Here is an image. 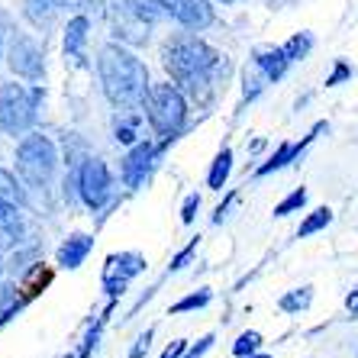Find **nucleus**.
I'll return each instance as SVG.
<instances>
[{
    "instance_id": "f257e3e1",
    "label": "nucleus",
    "mask_w": 358,
    "mask_h": 358,
    "mask_svg": "<svg viewBox=\"0 0 358 358\" xmlns=\"http://www.w3.org/2000/svg\"><path fill=\"white\" fill-rule=\"evenodd\" d=\"M162 65H165L168 75L175 78L181 87H187L194 97H203V94L210 91L213 75L226 65V59L213 45L197 39V36H175V39H168L165 49H162Z\"/></svg>"
},
{
    "instance_id": "f03ea898",
    "label": "nucleus",
    "mask_w": 358,
    "mask_h": 358,
    "mask_svg": "<svg viewBox=\"0 0 358 358\" xmlns=\"http://www.w3.org/2000/svg\"><path fill=\"white\" fill-rule=\"evenodd\" d=\"M97 75L103 84V94L113 107L133 110L139 103H145V94H149V71L136 59L129 49L123 45H103L97 55Z\"/></svg>"
},
{
    "instance_id": "7ed1b4c3",
    "label": "nucleus",
    "mask_w": 358,
    "mask_h": 358,
    "mask_svg": "<svg viewBox=\"0 0 358 358\" xmlns=\"http://www.w3.org/2000/svg\"><path fill=\"white\" fill-rule=\"evenodd\" d=\"M145 117L155 133L171 139L187 120V100L175 84H152L145 94Z\"/></svg>"
},
{
    "instance_id": "20e7f679",
    "label": "nucleus",
    "mask_w": 358,
    "mask_h": 358,
    "mask_svg": "<svg viewBox=\"0 0 358 358\" xmlns=\"http://www.w3.org/2000/svg\"><path fill=\"white\" fill-rule=\"evenodd\" d=\"M42 91L23 87V84H3L0 87V129L3 133H26L36 120V103Z\"/></svg>"
},
{
    "instance_id": "39448f33",
    "label": "nucleus",
    "mask_w": 358,
    "mask_h": 358,
    "mask_svg": "<svg viewBox=\"0 0 358 358\" xmlns=\"http://www.w3.org/2000/svg\"><path fill=\"white\" fill-rule=\"evenodd\" d=\"M55 162H59L55 159V145L39 133L26 136L17 145V171L23 175V181L33 184V187L49 181L52 171H55Z\"/></svg>"
},
{
    "instance_id": "423d86ee",
    "label": "nucleus",
    "mask_w": 358,
    "mask_h": 358,
    "mask_svg": "<svg viewBox=\"0 0 358 358\" xmlns=\"http://www.w3.org/2000/svg\"><path fill=\"white\" fill-rule=\"evenodd\" d=\"M94 7V0H23V17L36 26V29H52L62 17L68 13H84Z\"/></svg>"
},
{
    "instance_id": "0eeeda50",
    "label": "nucleus",
    "mask_w": 358,
    "mask_h": 358,
    "mask_svg": "<svg viewBox=\"0 0 358 358\" xmlns=\"http://www.w3.org/2000/svg\"><path fill=\"white\" fill-rule=\"evenodd\" d=\"M7 62L13 68V75L26 78V81H42L45 75V62H42V49L36 45L29 36L17 33L10 39V52H7Z\"/></svg>"
},
{
    "instance_id": "6e6552de",
    "label": "nucleus",
    "mask_w": 358,
    "mask_h": 358,
    "mask_svg": "<svg viewBox=\"0 0 358 358\" xmlns=\"http://www.w3.org/2000/svg\"><path fill=\"white\" fill-rule=\"evenodd\" d=\"M78 191L91 210H100L110 197V168L100 159H87L78 175Z\"/></svg>"
},
{
    "instance_id": "1a4fd4ad",
    "label": "nucleus",
    "mask_w": 358,
    "mask_h": 358,
    "mask_svg": "<svg viewBox=\"0 0 358 358\" xmlns=\"http://www.w3.org/2000/svg\"><path fill=\"white\" fill-rule=\"evenodd\" d=\"M168 10V17L178 20L184 29H207L213 23V7H210V0H162Z\"/></svg>"
},
{
    "instance_id": "9d476101",
    "label": "nucleus",
    "mask_w": 358,
    "mask_h": 358,
    "mask_svg": "<svg viewBox=\"0 0 358 358\" xmlns=\"http://www.w3.org/2000/svg\"><path fill=\"white\" fill-rule=\"evenodd\" d=\"M107 20H110V29H113V36H120V39L133 42V45H139V42L149 39V23H142L139 17H136L133 10L123 3H107Z\"/></svg>"
},
{
    "instance_id": "9b49d317",
    "label": "nucleus",
    "mask_w": 358,
    "mask_h": 358,
    "mask_svg": "<svg viewBox=\"0 0 358 358\" xmlns=\"http://www.w3.org/2000/svg\"><path fill=\"white\" fill-rule=\"evenodd\" d=\"M142 268H145V262H142V255H136V252L113 255V259L107 262V275H103V287H107V294H123L126 281H129L133 275H139Z\"/></svg>"
},
{
    "instance_id": "f8f14e48",
    "label": "nucleus",
    "mask_w": 358,
    "mask_h": 358,
    "mask_svg": "<svg viewBox=\"0 0 358 358\" xmlns=\"http://www.w3.org/2000/svg\"><path fill=\"white\" fill-rule=\"evenodd\" d=\"M155 145L152 142H139L129 155H126L123 162V181L129 184V187H139L142 181H145V175H149V168H152V159H155Z\"/></svg>"
},
{
    "instance_id": "ddd939ff",
    "label": "nucleus",
    "mask_w": 358,
    "mask_h": 358,
    "mask_svg": "<svg viewBox=\"0 0 358 358\" xmlns=\"http://www.w3.org/2000/svg\"><path fill=\"white\" fill-rule=\"evenodd\" d=\"M87 29H91V23H87V17H84V13H75V17L68 20V26H65V59H71L78 68L87 65V55H84V45H87Z\"/></svg>"
},
{
    "instance_id": "4468645a",
    "label": "nucleus",
    "mask_w": 358,
    "mask_h": 358,
    "mask_svg": "<svg viewBox=\"0 0 358 358\" xmlns=\"http://www.w3.org/2000/svg\"><path fill=\"white\" fill-rule=\"evenodd\" d=\"M252 65L259 68L268 81H281L284 71L291 68V59H287L284 45H281V49H259V52H255V59H252Z\"/></svg>"
},
{
    "instance_id": "2eb2a0df",
    "label": "nucleus",
    "mask_w": 358,
    "mask_h": 358,
    "mask_svg": "<svg viewBox=\"0 0 358 358\" xmlns=\"http://www.w3.org/2000/svg\"><path fill=\"white\" fill-rule=\"evenodd\" d=\"M20 233H23V223H20L17 203H7V200H0V249L13 245V242L20 239Z\"/></svg>"
},
{
    "instance_id": "dca6fc26",
    "label": "nucleus",
    "mask_w": 358,
    "mask_h": 358,
    "mask_svg": "<svg viewBox=\"0 0 358 358\" xmlns=\"http://www.w3.org/2000/svg\"><path fill=\"white\" fill-rule=\"evenodd\" d=\"M94 249V239L91 236H71L59 249V265L62 268H78L84 259H87V252Z\"/></svg>"
},
{
    "instance_id": "f3484780",
    "label": "nucleus",
    "mask_w": 358,
    "mask_h": 358,
    "mask_svg": "<svg viewBox=\"0 0 358 358\" xmlns=\"http://www.w3.org/2000/svg\"><path fill=\"white\" fill-rule=\"evenodd\" d=\"M126 7L133 10L136 17H139L142 23H149V26L168 17V10H165V3H162V0H126Z\"/></svg>"
},
{
    "instance_id": "a211bd4d",
    "label": "nucleus",
    "mask_w": 358,
    "mask_h": 358,
    "mask_svg": "<svg viewBox=\"0 0 358 358\" xmlns=\"http://www.w3.org/2000/svg\"><path fill=\"white\" fill-rule=\"evenodd\" d=\"M229 171H233V152L223 149L217 159H213V168H210L207 184L213 187V191H223V184H226V178H229Z\"/></svg>"
},
{
    "instance_id": "6ab92c4d",
    "label": "nucleus",
    "mask_w": 358,
    "mask_h": 358,
    "mask_svg": "<svg viewBox=\"0 0 358 358\" xmlns=\"http://www.w3.org/2000/svg\"><path fill=\"white\" fill-rule=\"evenodd\" d=\"M333 223V210L329 207H320V210H313L303 223H300V229H297V236L300 239H307V236H313V233H320V229H326V226Z\"/></svg>"
},
{
    "instance_id": "aec40b11",
    "label": "nucleus",
    "mask_w": 358,
    "mask_h": 358,
    "mask_svg": "<svg viewBox=\"0 0 358 358\" xmlns=\"http://www.w3.org/2000/svg\"><path fill=\"white\" fill-rule=\"evenodd\" d=\"M310 300H313L310 287H300V291L284 294V297H281V310H284V313H300V310L310 307Z\"/></svg>"
},
{
    "instance_id": "412c9836",
    "label": "nucleus",
    "mask_w": 358,
    "mask_h": 358,
    "mask_svg": "<svg viewBox=\"0 0 358 358\" xmlns=\"http://www.w3.org/2000/svg\"><path fill=\"white\" fill-rule=\"evenodd\" d=\"M313 49V36L310 33H297L287 45H284V52H287V59L291 62H300V59H307V52Z\"/></svg>"
},
{
    "instance_id": "4be33fe9",
    "label": "nucleus",
    "mask_w": 358,
    "mask_h": 358,
    "mask_svg": "<svg viewBox=\"0 0 358 358\" xmlns=\"http://www.w3.org/2000/svg\"><path fill=\"white\" fill-rule=\"evenodd\" d=\"M303 203H307V191H303V187H297V191H291V194H287V197H284L281 203L275 207V217H291V213H297Z\"/></svg>"
},
{
    "instance_id": "5701e85b",
    "label": "nucleus",
    "mask_w": 358,
    "mask_h": 358,
    "mask_svg": "<svg viewBox=\"0 0 358 358\" xmlns=\"http://www.w3.org/2000/svg\"><path fill=\"white\" fill-rule=\"evenodd\" d=\"M262 349V336L259 333H242L239 339H236V345H233V352L236 355H255V352Z\"/></svg>"
},
{
    "instance_id": "b1692460",
    "label": "nucleus",
    "mask_w": 358,
    "mask_h": 358,
    "mask_svg": "<svg viewBox=\"0 0 358 358\" xmlns=\"http://www.w3.org/2000/svg\"><path fill=\"white\" fill-rule=\"evenodd\" d=\"M0 200L7 203H20V187H17V178L0 168Z\"/></svg>"
},
{
    "instance_id": "393cba45",
    "label": "nucleus",
    "mask_w": 358,
    "mask_h": 358,
    "mask_svg": "<svg viewBox=\"0 0 358 358\" xmlns=\"http://www.w3.org/2000/svg\"><path fill=\"white\" fill-rule=\"evenodd\" d=\"M210 303V291H200V294H191V297L178 300L175 307H171V313H187V310H200Z\"/></svg>"
},
{
    "instance_id": "a878e982",
    "label": "nucleus",
    "mask_w": 358,
    "mask_h": 358,
    "mask_svg": "<svg viewBox=\"0 0 358 358\" xmlns=\"http://www.w3.org/2000/svg\"><path fill=\"white\" fill-rule=\"evenodd\" d=\"M136 126H139V117H129V120H123V123L117 126V142H136Z\"/></svg>"
},
{
    "instance_id": "bb28decb",
    "label": "nucleus",
    "mask_w": 358,
    "mask_h": 358,
    "mask_svg": "<svg viewBox=\"0 0 358 358\" xmlns=\"http://www.w3.org/2000/svg\"><path fill=\"white\" fill-rule=\"evenodd\" d=\"M352 78V65H345V62H336V68H333V75L326 78V87H336V84H342V81H349Z\"/></svg>"
},
{
    "instance_id": "cd10ccee",
    "label": "nucleus",
    "mask_w": 358,
    "mask_h": 358,
    "mask_svg": "<svg viewBox=\"0 0 358 358\" xmlns=\"http://www.w3.org/2000/svg\"><path fill=\"white\" fill-rule=\"evenodd\" d=\"M149 345H152V329H145V333L136 339V345H133V352H129V358H142L145 352H149Z\"/></svg>"
},
{
    "instance_id": "c85d7f7f",
    "label": "nucleus",
    "mask_w": 358,
    "mask_h": 358,
    "mask_svg": "<svg viewBox=\"0 0 358 358\" xmlns=\"http://www.w3.org/2000/svg\"><path fill=\"white\" fill-rule=\"evenodd\" d=\"M200 207V197L197 194H191V197L184 200V210H181V223H194V213H197Z\"/></svg>"
},
{
    "instance_id": "c756f323",
    "label": "nucleus",
    "mask_w": 358,
    "mask_h": 358,
    "mask_svg": "<svg viewBox=\"0 0 358 358\" xmlns=\"http://www.w3.org/2000/svg\"><path fill=\"white\" fill-rule=\"evenodd\" d=\"M184 349H187V342L184 339H178V342H171L165 352H162V358H181L184 355Z\"/></svg>"
},
{
    "instance_id": "7c9ffc66",
    "label": "nucleus",
    "mask_w": 358,
    "mask_h": 358,
    "mask_svg": "<svg viewBox=\"0 0 358 358\" xmlns=\"http://www.w3.org/2000/svg\"><path fill=\"white\" fill-rule=\"evenodd\" d=\"M194 249H197V239H194V242H191V245H187V249H184V252H178V259L171 262V271H175V268H181L184 262L191 259V252H194Z\"/></svg>"
},
{
    "instance_id": "2f4dec72",
    "label": "nucleus",
    "mask_w": 358,
    "mask_h": 358,
    "mask_svg": "<svg viewBox=\"0 0 358 358\" xmlns=\"http://www.w3.org/2000/svg\"><path fill=\"white\" fill-rule=\"evenodd\" d=\"M210 342H213V336H203V339H200V345H197V349H194L187 358H200V355H203V352L210 349Z\"/></svg>"
},
{
    "instance_id": "473e14b6",
    "label": "nucleus",
    "mask_w": 358,
    "mask_h": 358,
    "mask_svg": "<svg viewBox=\"0 0 358 358\" xmlns=\"http://www.w3.org/2000/svg\"><path fill=\"white\" fill-rule=\"evenodd\" d=\"M345 307H349V313H358V291H352L349 297H345Z\"/></svg>"
},
{
    "instance_id": "72a5a7b5",
    "label": "nucleus",
    "mask_w": 358,
    "mask_h": 358,
    "mask_svg": "<svg viewBox=\"0 0 358 358\" xmlns=\"http://www.w3.org/2000/svg\"><path fill=\"white\" fill-rule=\"evenodd\" d=\"M245 358H271V355H245Z\"/></svg>"
},
{
    "instance_id": "f704fd0d",
    "label": "nucleus",
    "mask_w": 358,
    "mask_h": 358,
    "mask_svg": "<svg viewBox=\"0 0 358 358\" xmlns=\"http://www.w3.org/2000/svg\"><path fill=\"white\" fill-rule=\"evenodd\" d=\"M220 3H233V0H220Z\"/></svg>"
}]
</instances>
